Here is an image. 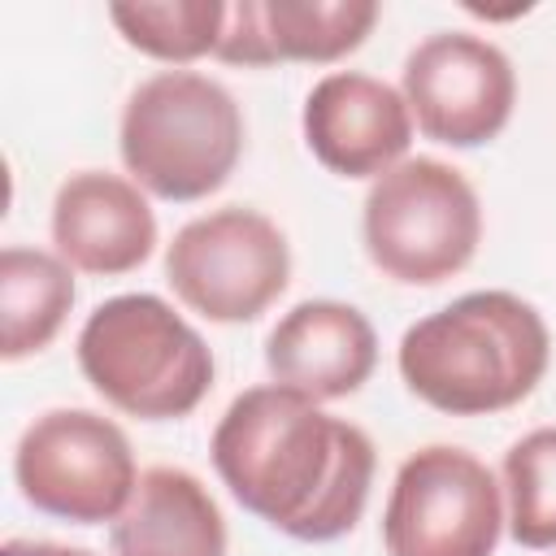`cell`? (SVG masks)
<instances>
[{
  "mask_svg": "<svg viewBox=\"0 0 556 556\" xmlns=\"http://www.w3.org/2000/svg\"><path fill=\"white\" fill-rule=\"evenodd\" d=\"M222 486L295 543L356 530L374 486V439L313 400L265 382L230 400L208 443Z\"/></svg>",
  "mask_w": 556,
  "mask_h": 556,
  "instance_id": "obj_1",
  "label": "cell"
},
{
  "mask_svg": "<svg viewBox=\"0 0 556 556\" xmlns=\"http://www.w3.org/2000/svg\"><path fill=\"white\" fill-rule=\"evenodd\" d=\"M395 365L421 404L447 417H486L534 395L552 365V334L530 300L469 291L413 321Z\"/></svg>",
  "mask_w": 556,
  "mask_h": 556,
  "instance_id": "obj_2",
  "label": "cell"
},
{
  "mask_svg": "<svg viewBox=\"0 0 556 556\" xmlns=\"http://www.w3.org/2000/svg\"><path fill=\"white\" fill-rule=\"evenodd\" d=\"M74 348L91 391L139 421H178L213 387V352L200 330L148 291L96 304Z\"/></svg>",
  "mask_w": 556,
  "mask_h": 556,
  "instance_id": "obj_3",
  "label": "cell"
},
{
  "mask_svg": "<svg viewBox=\"0 0 556 556\" xmlns=\"http://www.w3.org/2000/svg\"><path fill=\"white\" fill-rule=\"evenodd\" d=\"M117 152L143 191L191 204L226 187L243 156V113L235 96L195 70L143 78L122 109Z\"/></svg>",
  "mask_w": 556,
  "mask_h": 556,
  "instance_id": "obj_4",
  "label": "cell"
},
{
  "mask_svg": "<svg viewBox=\"0 0 556 556\" xmlns=\"http://www.w3.org/2000/svg\"><path fill=\"white\" fill-rule=\"evenodd\" d=\"M361 239L387 278L439 287L460 274L482 243V204L469 178L434 156H404L374 178L361 208Z\"/></svg>",
  "mask_w": 556,
  "mask_h": 556,
  "instance_id": "obj_5",
  "label": "cell"
},
{
  "mask_svg": "<svg viewBox=\"0 0 556 556\" xmlns=\"http://www.w3.org/2000/svg\"><path fill=\"white\" fill-rule=\"evenodd\" d=\"M13 482L35 513L100 526L122 517L139 469L117 421L91 408H48L13 447Z\"/></svg>",
  "mask_w": 556,
  "mask_h": 556,
  "instance_id": "obj_6",
  "label": "cell"
},
{
  "mask_svg": "<svg viewBox=\"0 0 556 556\" xmlns=\"http://www.w3.org/2000/svg\"><path fill=\"white\" fill-rule=\"evenodd\" d=\"M165 282L208 321H256L291 282V243L256 208H213L169 239Z\"/></svg>",
  "mask_w": 556,
  "mask_h": 556,
  "instance_id": "obj_7",
  "label": "cell"
},
{
  "mask_svg": "<svg viewBox=\"0 0 556 556\" xmlns=\"http://www.w3.org/2000/svg\"><path fill=\"white\" fill-rule=\"evenodd\" d=\"M504 530L495 473L465 447H417L382 508L387 556H491Z\"/></svg>",
  "mask_w": 556,
  "mask_h": 556,
  "instance_id": "obj_8",
  "label": "cell"
},
{
  "mask_svg": "<svg viewBox=\"0 0 556 556\" xmlns=\"http://www.w3.org/2000/svg\"><path fill=\"white\" fill-rule=\"evenodd\" d=\"M400 96L426 139L447 148H482L513 117L517 74L491 39L439 30L404 56Z\"/></svg>",
  "mask_w": 556,
  "mask_h": 556,
  "instance_id": "obj_9",
  "label": "cell"
},
{
  "mask_svg": "<svg viewBox=\"0 0 556 556\" xmlns=\"http://www.w3.org/2000/svg\"><path fill=\"white\" fill-rule=\"evenodd\" d=\"M304 143L339 178H382L395 169L413 139L404 96L361 70H334L313 83L304 100Z\"/></svg>",
  "mask_w": 556,
  "mask_h": 556,
  "instance_id": "obj_10",
  "label": "cell"
},
{
  "mask_svg": "<svg viewBox=\"0 0 556 556\" xmlns=\"http://www.w3.org/2000/svg\"><path fill=\"white\" fill-rule=\"evenodd\" d=\"M52 243L70 269L117 278L156 248V213L139 182L109 169H78L56 187Z\"/></svg>",
  "mask_w": 556,
  "mask_h": 556,
  "instance_id": "obj_11",
  "label": "cell"
},
{
  "mask_svg": "<svg viewBox=\"0 0 556 556\" xmlns=\"http://www.w3.org/2000/svg\"><path fill=\"white\" fill-rule=\"evenodd\" d=\"M378 365L369 317L343 300H304L265 339V369L278 387L326 404L361 391Z\"/></svg>",
  "mask_w": 556,
  "mask_h": 556,
  "instance_id": "obj_12",
  "label": "cell"
},
{
  "mask_svg": "<svg viewBox=\"0 0 556 556\" xmlns=\"http://www.w3.org/2000/svg\"><path fill=\"white\" fill-rule=\"evenodd\" d=\"M382 9L374 0H235L226 4V30L217 61L226 65H278L313 61L330 65L365 43Z\"/></svg>",
  "mask_w": 556,
  "mask_h": 556,
  "instance_id": "obj_13",
  "label": "cell"
},
{
  "mask_svg": "<svg viewBox=\"0 0 556 556\" xmlns=\"http://www.w3.org/2000/svg\"><path fill=\"white\" fill-rule=\"evenodd\" d=\"M109 543L113 556H226V517L195 473L152 465L139 473Z\"/></svg>",
  "mask_w": 556,
  "mask_h": 556,
  "instance_id": "obj_14",
  "label": "cell"
},
{
  "mask_svg": "<svg viewBox=\"0 0 556 556\" xmlns=\"http://www.w3.org/2000/svg\"><path fill=\"white\" fill-rule=\"evenodd\" d=\"M74 308L70 265L39 248L0 252V356L22 361L43 352Z\"/></svg>",
  "mask_w": 556,
  "mask_h": 556,
  "instance_id": "obj_15",
  "label": "cell"
},
{
  "mask_svg": "<svg viewBox=\"0 0 556 556\" xmlns=\"http://www.w3.org/2000/svg\"><path fill=\"white\" fill-rule=\"evenodd\" d=\"M109 22L135 52L169 65H187L200 56H217V43L226 30V4L222 0L109 4Z\"/></svg>",
  "mask_w": 556,
  "mask_h": 556,
  "instance_id": "obj_16",
  "label": "cell"
},
{
  "mask_svg": "<svg viewBox=\"0 0 556 556\" xmlns=\"http://www.w3.org/2000/svg\"><path fill=\"white\" fill-rule=\"evenodd\" d=\"M504 521L517 547H556V426L521 434L504 452Z\"/></svg>",
  "mask_w": 556,
  "mask_h": 556,
  "instance_id": "obj_17",
  "label": "cell"
},
{
  "mask_svg": "<svg viewBox=\"0 0 556 556\" xmlns=\"http://www.w3.org/2000/svg\"><path fill=\"white\" fill-rule=\"evenodd\" d=\"M0 556H91V552L70 547V543H52V539H4Z\"/></svg>",
  "mask_w": 556,
  "mask_h": 556,
  "instance_id": "obj_18",
  "label": "cell"
}]
</instances>
